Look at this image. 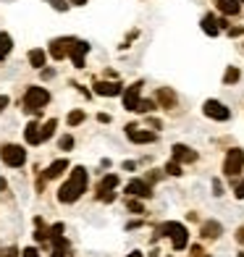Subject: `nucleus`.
Masks as SVG:
<instances>
[{
	"label": "nucleus",
	"mask_w": 244,
	"mask_h": 257,
	"mask_svg": "<svg viewBox=\"0 0 244 257\" xmlns=\"http://www.w3.org/2000/svg\"><path fill=\"white\" fill-rule=\"evenodd\" d=\"M45 61H48V53H45V50L37 48V50H32V53H29V63H32L34 68H42Z\"/></svg>",
	"instance_id": "412c9836"
},
{
	"label": "nucleus",
	"mask_w": 244,
	"mask_h": 257,
	"mask_svg": "<svg viewBox=\"0 0 244 257\" xmlns=\"http://www.w3.org/2000/svg\"><path fill=\"white\" fill-rule=\"evenodd\" d=\"M220 231H223V226L218 223V220H207V223H202V239H218Z\"/></svg>",
	"instance_id": "dca6fc26"
},
{
	"label": "nucleus",
	"mask_w": 244,
	"mask_h": 257,
	"mask_svg": "<svg viewBox=\"0 0 244 257\" xmlns=\"http://www.w3.org/2000/svg\"><path fill=\"white\" fill-rule=\"evenodd\" d=\"M6 105H8V97H6V95H0V110H6Z\"/></svg>",
	"instance_id": "ea45409f"
},
{
	"label": "nucleus",
	"mask_w": 244,
	"mask_h": 257,
	"mask_svg": "<svg viewBox=\"0 0 244 257\" xmlns=\"http://www.w3.org/2000/svg\"><path fill=\"white\" fill-rule=\"evenodd\" d=\"M155 108H158L155 100H139V105H137V113H153Z\"/></svg>",
	"instance_id": "393cba45"
},
{
	"label": "nucleus",
	"mask_w": 244,
	"mask_h": 257,
	"mask_svg": "<svg viewBox=\"0 0 244 257\" xmlns=\"http://www.w3.org/2000/svg\"><path fill=\"white\" fill-rule=\"evenodd\" d=\"M0 158H3L6 166L19 168V166H24L27 153H24V150H21L19 145H3V147H0Z\"/></svg>",
	"instance_id": "39448f33"
},
{
	"label": "nucleus",
	"mask_w": 244,
	"mask_h": 257,
	"mask_svg": "<svg viewBox=\"0 0 244 257\" xmlns=\"http://www.w3.org/2000/svg\"><path fill=\"white\" fill-rule=\"evenodd\" d=\"M53 8H55V11H66L68 3H63V0H53Z\"/></svg>",
	"instance_id": "473e14b6"
},
{
	"label": "nucleus",
	"mask_w": 244,
	"mask_h": 257,
	"mask_svg": "<svg viewBox=\"0 0 244 257\" xmlns=\"http://www.w3.org/2000/svg\"><path fill=\"white\" fill-rule=\"evenodd\" d=\"M84 121V110H71L68 113V126H79Z\"/></svg>",
	"instance_id": "a878e982"
},
{
	"label": "nucleus",
	"mask_w": 244,
	"mask_h": 257,
	"mask_svg": "<svg viewBox=\"0 0 244 257\" xmlns=\"http://www.w3.org/2000/svg\"><path fill=\"white\" fill-rule=\"evenodd\" d=\"M202 113L207 115V118H213V121H228L231 118V110L226 108L223 102H218V100H207L202 105Z\"/></svg>",
	"instance_id": "0eeeda50"
},
{
	"label": "nucleus",
	"mask_w": 244,
	"mask_h": 257,
	"mask_svg": "<svg viewBox=\"0 0 244 257\" xmlns=\"http://www.w3.org/2000/svg\"><path fill=\"white\" fill-rule=\"evenodd\" d=\"M126 207H129L132 210V213H145V207H142V202H139V200H129V202H126Z\"/></svg>",
	"instance_id": "c756f323"
},
{
	"label": "nucleus",
	"mask_w": 244,
	"mask_h": 257,
	"mask_svg": "<svg viewBox=\"0 0 244 257\" xmlns=\"http://www.w3.org/2000/svg\"><path fill=\"white\" fill-rule=\"evenodd\" d=\"M74 45H76V40H74V37H58V40H53V42H50V55L55 58V61H63L66 55H71Z\"/></svg>",
	"instance_id": "423d86ee"
},
{
	"label": "nucleus",
	"mask_w": 244,
	"mask_h": 257,
	"mask_svg": "<svg viewBox=\"0 0 244 257\" xmlns=\"http://www.w3.org/2000/svg\"><path fill=\"white\" fill-rule=\"evenodd\" d=\"M236 241L244 247V226H239V228H236Z\"/></svg>",
	"instance_id": "f704fd0d"
},
{
	"label": "nucleus",
	"mask_w": 244,
	"mask_h": 257,
	"mask_svg": "<svg viewBox=\"0 0 244 257\" xmlns=\"http://www.w3.org/2000/svg\"><path fill=\"white\" fill-rule=\"evenodd\" d=\"M0 192H6V179L0 176Z\"/></svg>",
	"instance_id": "a19ab883"
},
{
	"label": "nucleus",
	"mask_w": 244,
	"mask_h": 257,
	"mask_svg": "<svg viewBox=\"0 0 244 257\" xmlns=\"http://www.w3.org/2000/svg\"><path fill=\"white\" fill-rule=\"evenodd\" d=\"M129 257H142V252H132Z\"/></svg>",
	"instance_id": "37998d69"
},
{
	"label": "nucleus",
	"mask_w": 244,
	"mask_h": 257,
	"mask_svg": "<svg viewBox=\"0 0 244 257\" xmlns=\"http://www.w3.org/2000/svg\"><path fill=\"white\" fill-rule=\"evenodd\" d=\"M97 121H100V123H108V121H110V115H108V113H100V115H97Z\"/></svg>",
	"instance_id": "58836bf2"
},
{
	"label": "nucleus",
	"mask_w": 244,
	"mask_h": 257,
	"mask_svg": "<svg viewBox=\"0 0 244 257\" xmlns=\"http://www.w3.org/2000/svg\"><path fill=\"white\" fill-rule=\"evenodd\" d=\"M58 147H61V150H71L74 147V137H61V139H58Z\"/></svg>",
	"instance_id": "c85d7f7f"
},
{
	"label": "nucleus",
	"mask_w": 244,
	"mask_h": 257,
	"mask_svg": "<svg viewBox=\"0 0 244 257\" xmlns=\"http://www.w3.org/2000/svg\"><path fill=\"white\" fill-rule=\"evenodd\" d=\"M158 102L163 105V108H173V105H176V95L163 87V89H158Z\"/></svg>",
	"instance_id": "a211bd4d"
},
{
	"label": "nucleus",
	"mask_w": 244,
	"mask_h": 257,
	"mask_svg": "<svg viewBox=\"0 0 244 257\" xmlns=\"http://www.w3.org/2000/svg\"><path fill=\"white\" fill-rule=\"evenodd\" d=\"M87 189V171H84V166H76V168H71V176H68V181L58 189V200L61 202H76L79 197H81V192Z\"/></svg>",
	"instance_id": "f257e3e1"
},
{
	"label": "nucleus",
	"mask_w": 244,
	"mask_h": 257,
	"mask_svg": "<svg viewBox=\"0 0 244 257\" xmlns=\"http://www.w3.org/2000/svg\"><path fill=\"white\" fill-rule=\"evenodd\" d=\"M126 192H129L132 197H153V186H150L147 181H142V179H134V181H129L126 184Z\"/></svg>",
	"instance_id": "9b49d317"
},
{
	"label": "nucleus",
	"mask_w": 244,
	"mask_h": 257,
	"mask_svg": "<svg viewBox=\"0 0 244 257\" xmlns=\"http://www.w3.org/2000/svg\"><path fill=\"white\" fill-rule=\"evenodd\" d=\"M87 53H89V42H84V40H76V45H74V50H71V61H74V66L76 68H84V58H87Z\"/></svg>",
	"instance_id": "f8f14e48"
},
{
	"label": "nucleus",
	"mask_w": 244,
	"mask_h": 257,
	"mask_svg": "<svg viewBox=\"0 0 244 257\" xmlns=\"http://www.w3.org/2000/svg\"><path fill=\"white\" fill-rule=\"evenodd\" d=\"M63 171H68V163L66 160H55L48 166V171H45V179H58L63 176Z\"/></svg>",
	"instance_id": "f3484780"
},
{
	"label": "nucleus",
	"mask_w": 244,
	"mask_h": 257,
	"mask_svg": "<svg viewBox=\"0 0 244 257\" xmlns=\"http://www.w3.org/2000/svg\"><path fill=\"white\" fill-rule=\"evenodd\" d=\"M50 102V92L45 87H29L24 92V110L27 113H42V108Z\"/></svg>",
	"instance_id": "f03ea898"
},
{
	"label": "nucleus",
	"mask_w": 244,
	"mask_h": 257,
	"mask_svg": "<svg viewBox=\"0 0 244 257\" xmlns=\"http://www.w3.org/2000/svg\"><path fill=\"white\" fill-rule=\"evenodd\" d=\"M126 137H129L134 145H150V142H155V134H153V132H139L137 123L126 126Z\"/></svg>",
	"instance_id": "6e6552de"
},
{
	"label": "nucleus",
	"mask_w": 244,
	"mask_h": 257,
	"mask_svg": "<svg viewBox=\"0 0 244 257\" xmlns=\"http://www.w3.org/2000/svg\"><path fill=\"white\" fill-rule=\"evenodd\" d=\"M95 95L115 97V95H124V87L118 84V81H95Z\"/></svg>",
	"instance_id": "1a4fd4ad"
},
{
	"label": "nucleus",
	"mask_w": 244,
	"mask_h": 257,
	"mask_svg": "<svg viewBox=\"0 0 244 257\" xmlns=\"http://www.w3.org/2000/svg\"><path fill=\"white\" fill-rule=\"evenodd\" d=\"M163 233H168L171 241H173V249H184L187 247V228H184L181 223H163L160 226V233H155V236H163Z\"/></svg>",
	"instance_id": "7ed1b4c3"
},
{
	"label": "nucleus",
	"mask_w": 244,
	"mask_h": 257,
	"mask_svg": "<svg viewBox=\"0 0 244 257\" xmlns=\"http://www.w3.org/2000/svg\"><path fill=\"white\" fill-rule=\"evenodd\" d=\"M11 48H14V40H11L8 32H0V58H6L11 53Z\"/></svg>",
	"instance_id": "4be33fe9"
},
{
	"label": "nucleus",
	"mask_w": 244,
	"mask_h": 257,
	"mask_svg": "<svg viewBox=\"0 0 244 257\" xmlns=\"http://www.w3.org/2000/svg\"><path fill=\"white\" fill-rule=\"evenodd\" d=\"M34 241H50V228L37 226V231H34Z\"/></svg>",
	"instance_id": "bb28decb"
},
{
	"label": "nucleus",
	"mask_w": 244,
	"mask_h": 257,
	"mask_svg": "<svg viewBox=\"0 0 244 257\" xmlns=\"http://www.w3.org/2000/svg\"><path fill=\"white\" fill-rule=\"evenodd\" d=\"M241 171H244V150H239V147L228 150V155L223 160V173L228 179H234V176H239Z\"/></svg>",
	"instance_id": "20e7f679"
},
{
	"label": "nucleus",
	"mask_w": 244,
	"mask_h": 257,
	"mask_svg": "<svg viewBox=\"0 0 244 257\" xmlns=\"http://www.w3.org/2000/svg\"><path fill=\"white\" fill-rule=\"evenodd\" d=\"M241 3H244V0H241Z\"/></svg>",
	"instance_id": "a18cd8bd"
},
{
	"label": "nucleus",
	"mask_w": 244,
	"mask_h": 257,
	"mask_svg": "<svg viewBox=\"0 0 244 257\" xmlns=\"http://www.w3.org/2000/svg\"><path fill=\"white\" fill-rule=\"evenodd\" d=\"M6 257H19V249H16V247H8V249H6Z\"/></svg>",
	"instance_id": "e433bc0d"
},
{
	"label": "nucleus",
	"mask_w": 244,
	"mask_h": 257,
	"mask_svg": "<svg viewBox=\"0 0 244 257\" xmlns=\"http://www.w3.org/2000/svg\"><path fill=\"white\" fill-rule=\"evenodd\" d=\"M139 92H142V81H137V84H132L129 89L124 92V108L126 110H137V105H139Z\"/></svg>",
	"instance_id": "9d476101"
},
{
	"label": "nucleus",
	"mask_w": 244,
	"mask_h": 257,
	"mask_svg": "<svg viewBox=\"0 0 244 257\" xmlns=\"http://www.w3.org/2000/svg\"><path fill=\"white\" fill-rule=\"evenodd\" d=\"M202 32L205 34H210V37H215V34L220 32V27H218V21H215V16H202Z\"/></svg>",
	"instance_id": "6ab92c4d"
},
{
	"label": "nucleus",
	"mask_w": 244,
	"mask_h": 257,
	"mask_svg": "<svg viewBox=\"0 0 244 257\" xmlns=\"http://www.w3.org/2000/svg\"><path fill=\"white\" fill-rule=\"evenodd\" d=\"M71 3H74V6H84V3H87V0H71Z\"/></svg>",
	"instance_id": "79ce46f5"
},
{
	"label": "nucleus",
	"mask_w": 244,
	"mask_h": 257,
	"mask_svg": "<svg viewBox=\"0 0 244 257\" xmlns=\"http://www.w3.org/2000/svg\"><path fill=\"white\" fill-rule=\"evenodd\" d=\"M213 189H215V197L223 194V186H220V181H213Z\"/></svg>",
	"instance_id": "c9c22d12"
},
{
	"label": "nucleus",
	"mask_w": 244,
	"mask_h": 257,
	"mask_svg": "<svg viewBox=\"0 0 244 257\" xmlns=\"http://www.w3.org/2000/svg\"><path fill=\"white\" fill-rule=\"evenodd\" d=\"M55 126H58V121H53V118H50L48 123L42 126V142H48V139L55 134Z\"/></svg>",
	"instance_id": "b1692460"
},
{
	"label": "nucleus",
	"mask_w": 244,
	"mask_h": 257,
	"mask_svg": "<svg viewBox=\"0 0 244 257\" xmlns=\"http://www.w3.org/2000/svg\"><path fill=\"white\" fill-rule=\"evenodd\" d=\"M236 257H244V252H239V254H236Z\"/></svg>",
	"instance_id": "c03bdc74"
},
{
	"label": "nucleus",
	"mask_w": 244,
	"mask_h": 257,
	"mask_svg": "<svg viewBox=\"0 0 244 257\" xmlns=\"http://www.w3.org/2000/svg\"><path fill=\"white\" fill-rule=\"evenodd\" d=\"M234 197L236 200H244V179L239 184H234Z\"/></svg>",
	"instance_id": "7c9ffc66"
},
{
	"label": "nucleus",
	"mask_w": 244,
	"mask_h": 257,
	"mask_svg": "<svg viewBox=\"0 0 244 257\" xmlns=\"http://www.w3.org/2000/svg\"><path fill=\"white\" fill-rule=\"evenodd\" d=\"M166 173H171V176H181V163H176V160H171L168 166H166Z\"/></svg>",
	"instance_id": "cd10ccee"
},
{
	"label": "nucleus",
	"mask_w": 244,
	"mask_h": 257,
	"mask_svg": "<svg viewBox=\"0 0 244 257\" xmlns=\"http://www.w3.org/2000/svg\"><path fill=\"white\" fill-rule=\"evenodd\" d=\"M215 6L223 16H239V11H241L239 0H215Z\"/></svg>",
	"instance_id": "2eb2a0df"
},
{
	"label": "nucleus",
	"mask_w": 244,
	"mask_h": 257,
	"mask_svg": "<svg viewBox=\"0 0 244 257\" xmlns=\"http://www.w3.org/2000/svg\"><path fill=\"white\" fill-rule=\"evenodd\" d=\"M239 68L236 66H228L226 68V74H223V84H236V81H239Z\"/></svg>",
	"instance_id": "5701e85b"
},
{
	"label": "nucleus",
	"mask_w": 244,
	"mask_h": 257,
	"mask_svg": "<svg viewBox=\"0 0 244 257\" xmlns=\"http://www.w3.org/2000/svg\"><path fill=\"white\" fill-rule=\"evenodd\" d=\"M192 254H194V257H207V254L202 252V247H200V244H194V247H192Z\"/></svg>",
	"instance_id": "72a5a7b5"
},
{
	"label": "nucleus",
	"mask_w": 244,
	"mask_h": 257,
	"mask_svg": "<svg viewBox=\"0 0 244 257\" xmlns=\"http://www.w3.org/2000/svg\"><path fill=\"white\" fill-rule=\"evenodd\" d=\"M24 139H27V145H42V126H40L37 121L27 123V128H24Z\"/></svg>",
	"instance_id": "4468645a"
},
{
	"label": "nucleus",
	"mask_w": 244,
	"mask_h": 257,
	"mask_svg": "<svg viewBox=\"0 0 244 257\" xmlns=\"http://www.w3.org/2000/svg\"><path fill=\"white\" fill-rule=\"evenodd\" d=\"M21 254H24V257H40V252L37 249H34V247H27L24 252H21Z\"/></svg>",
	"instance_id": "2f4dec72"
},
{
	"label": "nucleus",
	"mask_w": 244,
	"mask_h": 257,
	"mask_svg": "<svg viewBox=\"0 0 244 257\" xmlns=\"http://www.w3.org/2000/svg\"><path fill=\"white\" fill-rule=\"evenodd\" d=\"M228 34H231V37H239V34H244V29H239V27H234V29H228Z\"/></svg>",
	"instance_id": "4c0bfd02"
},
{
	"label": "nucleus",
	"mask_w": 244,
	"mask_h": 257,
	"mask_svg": "<svg viewBox=\"0 0 244 257\" xmlns=\"http://www.w3.org/2000/svg\"><path fill=\"white\" fill-rule=\"evenodd\" d=\"M171 150H173V160L176 163H194L197 160V153L189 150L187 145H173Z\"/></svg>",
	"instance_id": "ddd939ff"
},
{
	"label": "nucleus",
	"mask_w": 244,
	"mask_h": 257,
	"mask_svg": "<svg viewBox=\"0 0 244 257\" xmlns=\"http://www.w3.org/2000/svg\"><path fill=\"white\" fill-rule=\"evenodd\" d=\"M115 186H118V176H115V173H108V176H105V179L100 181L97 192H100V194H105V192H113Z\"/></svg>",
	"instance_id": "aec40b11"
}]
</instances>
